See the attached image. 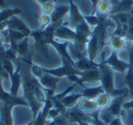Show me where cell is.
Instances as JSON below:
<instances>
[{
  "label": "cell",
  "mask_w": 133,
  "mask_h": 125,
  "mask_svg": "<svg viewBox=\"0 0 133 125\" xmlns=\"http://www.w3.org/2000/svg\"><path fill=\"white\" fill-rule=\"evenodd\" d=\"M62 23H52L45 28H39L37 30H33L30 34L29 38H32L34 41V48L46 59H49L48 47L51 45L52 41L55 40L56 29Z\"/></svg>",
  "instance_id": "1"
},
{
  "label": "cell",
  "mask_w": 133,
  "mask_h": 125,
  "mask_svg": "<svg viewBox=\"0 0 133 125\" xmlns=\"http://www.w3.org/2000/svg\"><path fill=\"white\" fill-rule=\"evenodd\" d=\"M39 84V80L35 78L31 73L30 74H24L22 75V90H23V98L28 101V106L32 111L33 119L37 117V113L43 104L38 102L36 98L35 89Z\"/></svg>",
  "instance_id": "2"
},
{
  "label": "cell",
  "mask_w": 133,
  "mask_h": 125,
  "mask_svg": "<svg viewBox=\"0 0 133 125\" xmlns=\"http://www.w3.org/2000/svg\"><path fill=\"white\" fill-rule=\"evenodd\" d=\"M99 63V68L100 71V82L99 84L102 86L104 91L106 93L109 94L112 98L118 97V96L125 95V94H129V90L127 88H122V89H117L115 88L114 84V70L108 65L104 64L102 62Z\"/></svg>",
  "instance_id": "3"
},
{
  "label": "cell",
  "mask_w": 133,
  "mask_h": 125,
  "mask_svg": "<svg viewBox=\"0 0 133 125\" xmlns=\"http://www.w3.org/2000/svg\"><path fill=\"white\" fill-rule=\"evenodd\" d=\"M43 70L46 73H48L50 75H53L55 77L60 78H69L70 76L73 75H78L80 76L82 73V71L78 70V68H76L75 67V63L70 62V61L66 60V59H62V65L58 68H43Z\"/></svg>",
  "instance_id": "4"
},
{
  "label": "cell",
  "mask_w": 133,
  "mask_h": 125,
  "mask_svg": "<svg viewBox=\"0 0 133 125\" xmlns=\"http://www.w3.org/2000/svg\"><path fill=\"white\" fill-rule=\"evenodd\" d=\"M100 62L109 66L114 71L119 72V73H122V74H125V72L127 71L129 67V61L126 62V61H124V60H121V59L118 58V52L112 51V50H111V53L109 54V57H108L107 59L101 60Z\"/></svg>",
  "instance_id": "5"
},
{
  "label": "cell",
  "mask_w": 133,
  "mask_h": 125,
  "mask_svg": "<svg viewBox=\"0 0 133 125\" xmlns=\"http://www.w3.org/2000/svg\"><path fill=\"white\" fill-rule=\"evenodd\" d=\"M21 58L16 62V68L14 72L9 75L10 90L9 92L12 96H18V92L22 88V74H21Z\"/></svg>",
  "instance_id": "6"
},
{
  "label": "cell",
  "mask_w": 133,
  "mask_h": 125,
  "mask_svg": "<svg viewBox=\"0 0 133 125\" xmlns=\"http://www.w3.org/2000/svg\"><path fill=\"white\" fill-rule=\"evenodd\" d=\"M3 80L4 79L2 78H0V101L3 103H8V104H11L15 106H25L28 107V103L26 99L23 97H19V96H12L9 91H6L3 87Z\"/></svg>",
  "instance_id": "7"
},
{
  "label": "cell",
  "mask_w": 133,
  "mask_h": 125,
  "mask_svg": "<svg viewBox=\"0 0 133 125\" xmlns=\"http://www.w3.org/2000/svg\"><path fill=\"white\" fill-rule=\"evenodd\" d=\"M68 1H69V6L68 26L72 28V29H75L84 20V16L81 14L78 5L73 0H68Z\"/></svg>",
  "instance_id": "8"
},
{
  "label": "cell",
  "mask_w": 133,
  "mask_h": 125,
  "mask_svg": "<svg viewBox=\"0 0 133 125\" xmlns=\"http://www.w3.org/2000/svg\"><path fill=\"white\" fill-rule=\"evenodd\" d=\"M102 51V48L100 46L99 39L97 34V32L94 29L92 30L90 38L89 39V42L87 44V53L88 58L91 59L92 61H96V59L99 52Z\"/></svg>",
  "instance_id": "9"
},
{
  "label": "cell",
  "mask_w": 133,
  "mask_h": 125,
  "mask_svg": "<svg viewBox=\"0 0 133 125\" xmlns=\"http://www.w3.org/2000/svg\"><path fill=\"white\" fill-rule=\"evenodd\" d=\"M11 29L15 30V31H18L21 33L26 34V36L29 37L31 34L32 30L28 28L26 25V23L22 20L21 18H19L17 16H14L11 18H9L6 22V29Z\"/></svg>",
  "instance_id": "10"
},
{
  "label": "cell",
  "mask_w": 133,
  "mask_h": 125,
  "mask_svg": "<svg viewBox=\"0 0 133 125\" xmlns=\"http://www.w3.org/2000/svg\"><path fill=\"white\" fill-rule=\"evenodd\" d=\"M75 37H76L75 29H72L68 25H65L64 23L59 25L56 29L55 39H57V40L72 42L75 39Z\"/></svg>",
  "instance_id": "11"
},
{
  "label": "cell",
  "mask_w": 133,
  "mask_h": 125,
  "mask_svg": "<svg viewBox=\"0 0 133 125\" xmlns=\"http://www.w3.org/2000/svg\"><path fill=\"white\" fill-rule=\"evenodd\" d=\"M70 43L71 42H69V41H60L55 39V40L52 41L50 46H52L57 50V53L60 56L61 59H66V60L70 61V62L75 63L74 59H72V57H71L70 53L69 51V47Z\"/></svg>",
  "instance_id": "12"
},
{
  "label": "cell",
  "mask_w": 133,
  "mask_h": 125,
  "mask_svg": "<svg viewBox=\"0 0 133 125\" xmlns=\"http://www.w3.org/2000/svg\"><path fill=\"white\" fill-rule=\"evenodd\" d=\"M128 96H129V94H125V95L118 96V97L113 98L110 105L106 110L114 118L119 117L122 113V110H123V104Z\"/></svg>",
  "instance_id": "13"
},
{
  "label": "cell",
  "mask_w": 133,
  "mask_h": 125,
  "mask_svg": "<svg viewBox=\"0 0 133 125\" xmlns=\"http://www.w3.org/2000/svg\"><path fill=\"white\" fill-rule=\"evenodd\" d=\"M100 78H101V75H100L98 68L82 71L81 75H80V81L83 85L82 88H84L86 84H94L97 82H100Z\"/></svg>",
  "instance_id": "14"
},
{
  "label": "cell",
  "mask_w": 133,
  "mask_h": 125,
  "mask_svg": "<svg viewBox=\"0 0 133 125\" xmlns=\"http://www.w3.org/2000/svg\"><path fill=\"white\" fill-rule=\"evenodd\" d=\"M22 13L20 8H2L0 10V32L6 29V22L14 16H18Z\"/></svg>",
  "instance_id": "15"
},
{
  "label": "cell",
  "mask_w": 133,
  "mask_h": 125,
  "mask_svg": "<svg viewBox=\"0 0 133 125\" xmlns=\"http://www.w3.org/2000/svg\"><path fill=\"white\" fill-rule=\"evenodd\" d=\"M107 45L109 47L112 51H116L118 53L123 51L127 47V40L124 38L119 36L111 35L107 41Z\"/></svg>",
  "instance_id": "16"
},
{
  "label": "cell",
  "mask_w": 133,
  "mask_h": 125,
  "mask_svg": "<svg viewBox=\"0 0 133 125\" xmlns=\"http://www.w3.org/2000/svg\"><path fill=\"white\" fill-rule=\"evenodd\" d=\"M69 5H55L53 11L51 15V21L52 23H62L64 22L65 16L69 14Z\"/></svg>",
  "instance_id": "17"
},
{
  "label": "cell",
  "mask_w": 133,
  "mask_h": 125,
  "mask_svg": "<svg viewBox=\"0 0 133 125\" xmlns=\"http://www.w3.org/2000/svg\"><path fill=\"white\" fill-rule=\"evenodd\" d=\"M60 78H57V77H55L53 75H50L48 73H46L44 72L43 76L38 79L39 82H40L41 86L45 89V90H56L57 87V84L59 83V81H61Z\"/></svg>",
  "instance_id": "18"
},
{
  "label": "cell",
  "mask_w": 133,
  "mask_h": 125,
  "mask_svg": "<svg viewBox=\"0 0 133 125\" xmlns=\"http://www.w3.org/2000/svg\"><path fill=\"white\" fill-rule=\"evenodd\" d=\"M98 66H99V63L97 61H92L88 58V56L75 60V67L80 71H86V70L98 68Z\"/></svg>",
  "instance_id": "19"
},
{
  "label": "cell",
  "mask_w": 133,
  "mask_h": 125,
  "mask_svg": "<svg viewBox=\"0 0 133 125\" xmlns=\"http://www.w3.org/2000/svg\"><path fill=\"white\" fill-rule=\"evenodd\" d=\"M104 90L101 85H97V86H85L82 88L81 93L83 98L89 99H96L100 94L104 93Z\"/></svg>",
  "instance_id": "20"
},
{
  "label": "cell",
  "mask_w": 133,
  "mask_h": 125,
  "mask_svg": "<svg viewBox=\"0 0 133 125\" xmlns=\"http://www.w3.org/2000/svg\"><path fill=\"white\" fill-rule=\"evenodd\" d=\"M78 107L80 108V110L88 114L95 113V112L99 110L95 99H89L86 98H82L80 99L78 102Z\"/></svg>",
  "instance_id": "21"
},
{
  "label": "cell",
  "mask_w": 133,
  "mask_h": 125,
  "mask_svg": "<svg viewBox=\"0 0 133 125\" xmlns=\"http://www.w3.org/2000/svg\"><path fill=\"white\" fill-rule=\"evenodd\" d=\"M132 8L133 0H119L118 4L112 7V9H111L109 16L118 13H122V12H129L130 13Z\"/></svg>",
  "instance_id": "22"
},
{
  "label": "cell",
  "mask_w": 133,
  "mask_h": 125,
  "mask_svg": "<svg viewBox=\"0 0 133 125\" xmlns=\"http://www.w3.org/2000/svg\"><path fill=\"white\" fill-rule=\"evenodd\" d=\"M124 82L129 90V96L133 99V65H129L128 70L124 75Z\"/></svg>",
  "instance_id": "23"
},
{
  "label": "cell",
  "mask_w": 133,
  "mask_h": 125,
  "mask_svg": "<svg viewBox=\"0 0 133 125\" xmlns=\"http://www.w3.org/2000/svg\"><path fill=\"white\" fill-rule=\"evenodd\" d=\"M17 52L18 57L22 58V59H25L28 56V52H29V37L25 38L17 43Z\"/></svg>",
  "instance_id": "24"
},
{
  "label": "cell",
  "mask_w": 133,
  "mask_h": 125,
  "mask_svg": "<svg viewBox=\"0 0 133 125\" xmlns=\"http://www.w3.org/2000/svg\"><path fill=\"white\" fill-rule=\"evenodd\" d=\"M112 4L109 0H100L97 6V13L100 16H109L112 9Z\"/></svg>",
  "instance_id": "25"
},
{
  "label": "cell",
  "mask_w": 133,
  "mask_h": 125,
  "mask_svg": "<svg viewBox=\"0 0 133 125\" xmlns=\"http://www.w3.org/2000/svg\"><path fill=\"white\" fill-rule=\"evenodd\" d=\"M112 99L113 98L111 97L109 94L104 92V93L100 94L95 101H96L97 104H98V109H99V110H103V109H107L108 107L110 105L111 101H112Z\"/></svg>",
  "instance_id": "26"
},
{
  "label": "cell",
  "mask_w": 133,
  "mask_h": 125,
  "mask_svg": "<svg viewBox=\"0 0 133 125\" xmlns=\"http://www.w3.org/2000/svg\"><path fill=\"white\" fill-rule=\"evenodd\" d=\"M120 117L125 125H133V109H130V110L123 109Z\"/></svg>",
  "instance_id": "27"
},
{
  "label": "cell",
  "mask_w": 133,
  "mask_h": 125,
  "mask_svg": "<svg viewBox=\"0 0 133 125\" xmlns=\"http://www.w3.org/2000/svg\"><path fill=\"white\" fill-rule=\"evenodd\" d=\"M84 19L86 20V22L89 25L90 27H97L99 24L100 21V16L98 14H91L89 16H84Z\"/></svg>",
  "instance_id": "28"
},
{
  "label": "cell",
  "mask_w": 133,
  "mask_h": 125,
  "mask_svg": "<svg viewBox=\"0 0 133 125\" xmlns=\"http://www.w3.org/2000/svg\"><path fill=\"white\" fill-rule=\"evenodd\" d=\"M38 23H39V28H45L46 27H48L50 24H52L51 21V17L50 15H46V14H41L40 17L38 18Z\"/></svg>",
  "instance_id": "29"
},
{
  "label": "cell",
  "mask_w": 133,
  "mask_h": 125,
  "mask_svg": "<svg viewBox=\"0 0 133 125\" xmlns=\"http://www.w3.org/2000/svg\"><path fill=\"white\" fill-rule=\"evenodd\" d=\"M125 39L127 41L133 42V15H131L130 18H129V20L128 29L125 35Z\"/></svg>",
  "instance_id": "30"
},
{
  "label": "cell",
  "mask_w": 133,
  "mask_h": 125,
  "mask_svg": "<svg viewBox=\"0 0 133 125\" xmlns=\"http://www.w3.org/2000/svg\"><path fill=\"white\" fill-rule=\"evenodd\" d=\"M54 8H55V4H54L53 1L46 2L45 4L41 5V13L46 14V15H51Z\"/></svg>",
  "instance_id": "31"
},
{
  "label": "cell",
  "mask_w": 133,
  "mask_h": 125,
  "mask_svg": "<svg viewBox=\"0 0 133 125\" xmlns=\"http://www.w3.org/2000/svg\"><path fill=\"white\" fill-rule=\"evenodd\" d=\"M0 78H2L3 79H9V75L5 70L4 67L2 66L1 63H0Z\"/></svg>",
  "instance_id": "32"
},
{
  "label": "cell",
  "mask_w": 133,
  "mask_h": 125,
  "mask_svg": "<svg viewBox=\"0 0 133 125\" xmlns=\"http://www.w3.org/2000/svg\"><path fill=\"white\" fill-rule=\"evenodd\" d=\"M109 125H125L123 122V121H122L121 117H116L113 119V121H111L110 123H109Z\"/></svg>",
  "instance_id": "33"
},
{
  "label": "cell",
  "mask_w": 133,
  "mask_h": 125,
  "mask_svg": "<svg viewBox=\"0 0 133 125\" xmlns=\"http://www.w3.org/2000/svg\"><path fill=\"white\" fill-rule=\"evenodd\" d=\"M123 109L124 110H130L133 109V99H131L129 101H125L123 104Z\"/></svg>",
  "instance_id": "34"
},
{
  "label": "cell",
  "mask_w": 133,
  "mask_h": 125,
  "mask_svg": "<svg viewBox=\"0 0 133 125\" xmlns=\"http://www.w3.org/2000/svg\"><path fill=\"white\" fill-rule=\"evenodd\" d=\"M129 64L133 65V42L131 43L130 49L129 52Z\"/></svg>",
  "instance_id": "35"
},
{
  "label": "cell",
  "mask_w": 133,
  "mask_h": 125,
  "mask_svg": "<svg viewBox=\"0 0 133 125\" xmlns=\"http://www.w3.org/2000/svg\"><path fill=\"white\" fill-rule=\"evenodd\" d=\"M100 0H90L91 2V6H92V14H96L97 13V6H98V2Z\"/></svg>",
  "instance_id": "36"
},
{
  "label": "cell",
  "mask_w": 133,
  "mask_h": 125,
  "mask_svg": "<svg viewBox=\"0 0 133 125\" xmlns=\"http://www.w3.org/2000/svg\"><path fill=\"white\" fill-rule=\"evenodd\" d=\"M46 125H58L55 120H48L46 122Z\"/></svg>",
  "instance_id": "37"
},
{
  "label": "cell",
  "mask_w": 133,
  "mask_h": 125,
  "mask_svg": "<svg viewBox=\"0 0 133 125\" xmlns=\"http://www.w3.org/2000/svg\"><path fill=\"white\" fill-rule=\"evenodd\" d=\"M37 1L40 5H43V4H45V3H46V2H49V1H53V0H37Z\"/></svg>",
  "instance_id": "38"
},
{
  "label": "cell",
  "mask_w": 133,
  "mask_h": 125,
  "mask_svg": "<svg viewBox=\"0 0 133 125\" xmlns=\"http://www.w3.org/2000/svg\"><path fill=\"white\" fill-rule=\"evenodd\" d=\"M76 125H92V124L89 122H86V121H81V122L76 123Z\"/></svg>",
  "instance_id": "39"
},
{
  "label": "cell",
  "mask_w": 133,
  "mask_h": 125,
  "mask_svg": "<svg viewBox=\"0 0 133 125\" xmlns=\"http://www.w3.org/2000/svg\"><path fill=\"white\" fill-rule=\"evenodd\" d=\"M109 1H110V3L112 4V6H115L116 4H118L119 0H109Z\"/></svg>",
  "instance_id": "40"
},
{
  "label": "cell",
  "mask_w": 133,
  "mask_h": 125,
  "mask_svg": "<svg viewBox=\"0 0 133 125\" xmlns=\"http://www.w3.org/2000/svg\"><path fill=\"white\" fill-rule=\"evenodd\" d=\"M2 105H3V102H2V101H0V107L2 106Z\"/></svg>",
  "instance_id": "41"
},
{
  "label": "cell",
  "mask_w": 133,
  "mask_h": 125,
  "mask_svg": "<svg viewBox=\"0 0 133 125\" xmlns=\"http://www.w3.org/2000/svg\"><path fill=\"white\" fill-rule=\"evenodd\" d=\"M130 14H131V15H133V8H132V9H131V11H130Z\"/></svg>",
  "instance_id": "42"
}]
</instances>
